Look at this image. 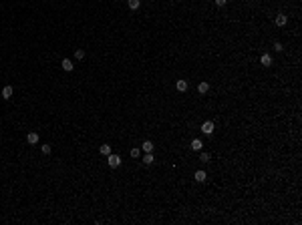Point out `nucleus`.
Listing matches in <instances>:
<instances>
[{"instance_id":"8","label":"nucleus","mask_w":302,"mask_h":225,"mask_svg":"<svg viewBox=\"0 0 302 225\" xmlns=\"http://www.w3.org/2000/svg\"><path fill=\"white\" fill-rule=\"evenodd\" d=\"M286 22H288V18H286L284 14H278V16H276V24H278V26H284Z\"/></svg>"},{"instance_id":"3","label":"nucleus","mask_w":302,"mask_h":225,"mask_svg":"<svg viewBox=\"0 0 302 225\" xmlns=\"http://www.w3.org/2000/svg\"><path fill=\"white\" fill-rule=\"evenodd\" d=\"M26 141L30 143V145H36V143H38V133H28Z\"/></svg>"},{"instance_id":"2","label":"nucleus","mask_w":302,"mask_h":225,"mask_svg":"<svg viewBox=\"0 0 302 225\" xmlns=\"http://www.w3.org/2000/svg\"><path fill=\"white\" fill-rule=\"evenodd\" d=\"M201 131L206 133V135H212V133H214V123H212V121H206V123L201 125Z\"/></svg>"},{"instance_id":"20","label":"nucleus","mask_w":302,"mask_h":225,"mask_svg":"<svg viewBox=\"0 0 302 225\" xmlns=\"http://www.w3.org/2000/svg\"><path fill=\"white\" fill-rule=\"evenodd\" d=\"M274 50H278V52H280V50H284V46H282V42H274Z\"/></svg>"},{"instance_id":"16","label":"nucleus","mask_w":302,"mask_h":225,"mask_svg":"<svg viewBox=\"0 0 302 225\" xmlns=\"http://www.w3.org/2000/svg\"><path fill=\"white\" fill-rule=\"evenodd\" d=\"M101 153L103 155H111V145H101Z\"/></svg>"},{"instance_id":"13","label":"nucleus","mask_w":302,"mask_h":225,"mask_svg":"<svg viewBox=\"0 0 302 225\" xmlns=\"http://www.w3.org/2000/svg\"><path fill=\"white\" fill-rule=\"evenodd\" d=\"M153 161H155L153 155H151V153H145V157H143V163H145V165H151Z\"/></svg>"},{"instance_id":"1","label":"nucleus","mask_w":302,"mask_h":225,"mask_svg":"<svg viewBox=\"0 0 302 225\" xmlns=\"http://www.w3.org/2000/svg\"><path fill=\"white\" fill-rule=\"evenodd\" d=\"M107 165L111 167V169H117V167L121 165V157H119V155H115V153L107 155Z\"/></svg>"},{"instance_id":"12","label":"nucleus","mask_w":302,"mask_h":225,"mask_svg":"<svg viewBox=\"0 0 302 225\" xmlns=\"http://www.w3.org/2000/svg\"><path fill=\"white\" fill-rule=\"evenodd\" d=\"M60 64H63V68H65V70H73V60L65 58L63 62H60Z\"/></svg>"},{"instance_id":"9","label":"nucleus","mask_w":302,"mask_h":225,"mask_svg":"<svg viewBox=\"0 0 302 225\" xmlns=\"http://www.w3.org/2000/svg\"><path fill=\"white\" fill-rule=\"evenodd\" d=\"M201 147H203V143H201L200 139H194V141H191V149H194V151H201Z\"/></svg>"},{"instance_id":"4","label":"nucleus","mask_w":302,"mask_h":225,"mask_svg":"<svg viewBox=\"0 0 302 225\" xmlns=\"http://www.w3.org/2000/svg\"><path fill=\"white\" fill-rule=\"evenodd\" d=\"M175 86H177V91H179V93H185V91H188V80H177Z\"/></svg>"},{"instance_id":"21","label":"nucleus","mask_w":302,"mask_h":225,"mask_svg":"<svg viewBox=\"0 0 302 225\" xmlns=\"http://www.w3.org/2000/svg\"><path fill=\"white\" fill-rule=\"evenodd\" d=\"M226 2H228V0H215V4H218V6H226Z\"/></svg>"},{"instance_id":"7","label":"nucleus","mask_w":302,"mask_h":225,"mask_svg":"<svg viewBox=\"0 0 302 225\" xmlns=\"http://www.w3.org/2000/svg\"><path fill=\"white\" fill-rule=\"evenodd\" d=\"M195 181H200V183H203L206 179H208V175H206V171H195Z\"/></svg>"},{"instance_id":"11","label":"nucleus","mask_w":302,"mask_h":225,"mask_svg":"<svg viewBox=\"0 0 302 225\" xmlns=\"http://www.w3.org/2000/svg\"><path fill=\"white\" fill-rule=\"evenodd\" d=\"M127 4H129L131 10H137V8L141 6V0H127Z\"/></svg>"},{"instance_id":"10","label":"nucleus","mask_w":302,"mask_h":225,"mask_svg":"<svg viewBox=\"0 0 302 225\" xmlns=\"http://www.w3.org/2000/svg\"><path fill=\"white\" fill-rule=\"evenodd\" d=\"M141 149H143L145 153H151V151H153V143H151V141H145V143L141 145Z\"/></svg>"},{"instance_id":"19","label":"nucleus","mask_w":302,"mask_h":225,"mask_svg":"<svg viewBox=\"0 0 302 225\" xmlns=\"http://www.w3.org/2000/svg\"><path fill=\"white\" fill-rule=\"evenodd\" d=\"M200 161L208 163V161H209V155H208V153H201V155H200Z\"/></svg>"},{"instance_id":"6","label":"nucleus","mask_w":302,"mask_h":225,"mask_svg":"<svg viewBox=\"0 0 302 225\" xmlns=\"http://www.w3.org/2000/svg\"><path fill=\"white\" fill-rule=\"evenodd\" d=\"M260 62H262V66H270L272 64V56H270V54H262Z\"/></svg>"},{"instance_id":"18","label":"nucleus","mask_w":302,"mask_h":225,"mask_svg":"<svg viewBox=\"0 0 302 225\" xmlns=\"http://www.w3.org/2000/svg\"><path fill=\"white\" fill-rule=\"evenodd\" d=\"M139 155H141V149H131V157H133V159H137Z\"/></svg>"},{"instance_id":"14","label":"nucleus","mask_w":302,"mask_h":225,"mask_svg":"<svg viewBox=\"0 0 302 225\" xmlns=\"http://www.w3.org/2000/svg\"><path fill=\"white\" fill-rule=\"evenodd\" d=\"M197 91H200L201 94H206V93H208V91H209V85H208V82H201V85L197 86Z\"/></svg>"},{"instance_id":"15","label":"nucleus","mask_w":302,"mask_h":225,"mask_svg":"<svg viewBox=\"0 0 302 225\" xmlns=\"http://www.w3.org/2000/svg\"><path fill=\"white\" fill-rule=\"evenodd\" d=\"M75 58L83 60V58H85V50H83V48H79V50H75Z\"/></svg>"},{"instance_id":"17","label":"nucleus","mask_w":302,"mask_h":225,"mask_svg":"<svg viewBox=\"0 0 302 225\" xmlns=\"http://www.w3.org/2000/svg\"><path fill=\"white\" fill-rule=\"evenodd\" d=\"M40 151L44 153V155H50V145H42V147H40Z\"/></svg>"},{"instance_id":"5","label":"nucleus","mask_w":302,"mask_h":225,"mask_svg":"<svg viewBox=\"0 0 302 225\" xmlns=\"http://www.w3.org/2000/svg\"><path fill=\"white\" fill-rule=\"evenodd\" d=\"M12 93H14V88H12L10 85L2 88V97H4V99H10V97H12Z\"/></svg>"}]
</instances>
